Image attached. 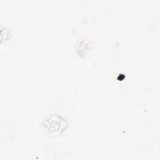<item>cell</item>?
<instances>
[{
	"mask_svg": "<svg viewBox=\"0 0 160 160\" xmlns=\"http://www.w3.org/2000/svg\"><path fill=\"white\" fill-rule=\"evenodd\" d=\"M91 41L89 39H87L84 38L81 39L76 44V50L77 51L78 54L79 56H83L86 54V51H88V49L89 48V45L91 46Z\"/></svg>",
	"mask_w": 160,
	"mask_h": 160,
	"instance_id": "cell-2",
	"label": "cell"
},
{
	"mask_svg": "<svg viewBox=\"0 0 160 160\" xmlns=\"http://www.w3.org/2000/svg\"><path fill=\"white\" fill-rule=\"evenodd\" d=\"M42 126L49 134L56 136V135H60L66 129L68 122L64 116L54 113L51 114L43 121Z\"/></svg>",
	"mask_w": 160,
	"mask_h": 160,
	"instance_id": "cell-1",
	"label": "cell"
},
{
	"mask_svg": "<svg viewBox=\"0 0 160 160\" xmlns=\"http://www.w3.org/2000/svg\"><path fill=\"white\" fill-rule=\"evenodd\" d=\"M11 30L7 26H1V44L3 43V42H6L9 40V39L11 37Z\"/></svg>",
	"mask_w": 160,
	"mask_h": 160,
	"instance_id": "cell-3",
	"label": "cell"
}]
</instances>
